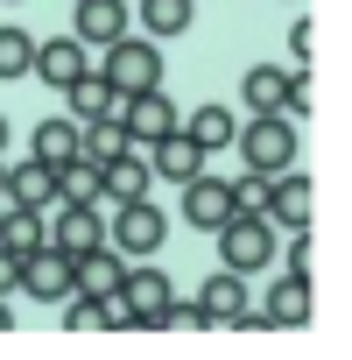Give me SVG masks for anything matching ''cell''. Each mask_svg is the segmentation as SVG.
Returning <instances> with one entry per match:
<instances>
[{
    "mask_svg": "<svg viewBox=\"0 0 352 360\" xmlns=\"http://www.w3.org/2000/svg\"><path fill=\"white\" fill-rule=\"evenodd\" d=\"M43 240H50V226H43V205H15L8 219H0V248L29 255V248H43Z\"/></svg>",
    "mask_w": 352,
    "mask_h": 360,
    "instance_id": "cell-23",
    "label": "cell"
},
{
    "mask_svg": "<svg viewBox=\"0 0 352 360\" xmlns=\"http://www.w3.org/2000/svg\"><path fill=\"white\" fill-rule=\"evenodd\" d=\"M120 148H127V127H120V120H78V155L106 162V155H120Z\"/></svg>",
    "mask_w": 352,
    "mask_h": 360,
    "instance_id": "cell-26",
    "label": "cell"
},
{
    "mask_svg": "<svg viewBox=\"0 0 352 360\" xmlns=\"http://www.w3.org/2000/svg\"><path fill=\"white\" fill-rule=\"evenodd\" d=\"M113 297H120V311H127L134 332H162V311H169V276L162 269H127Z\"/></svg>",
    "mask_w": 352,
    "mask_h": 360,
    "instance_id": "cell-5",
    "label": "cell"
},
{
    "mask_svg": "<svg viewBox=\"0 0 352 360\" xmlns=\"http://www.w3.org/2000/svg\"><path fill=\"white\" fill-rule=\"evenodd\" d=\"M184 134H191V141H198V148H205V155H219V148H226V141H233V134H240V120H233V113H226V106H198V113H191V120H184Z\"/></svg>",
    "mask_w": 352,
    "mask_h": 360,
    "instance_id": "cell-22",
    "label": "cell"
},
{
    "mask_svg": "<svg viewBox=\"0 0 352 360\" xmlns=\"http://www.w3.org/2000/svg\"><path fill=\"white\" fill-rule=\"evenodd\" d=\"M8 191H15L22 205H57V162H43V155L15 162V169H8Z\"/></svg>",
    "mask_w": 352,
    "mask_h": 360,
    "instance_id": "cell-19",
    "label": "cell"
},
{
    "mask_svg": "<svg viewBox=\"0 0 352 360\" xmlns=\"http://www.w3.org/2000/svg\"><path fill=\"white\" fill-rule=\"evenodd\" d=\"M148 148H155V162H148V169H155V176H169V184H191V176L212 162L184 127H169V134H162V141H148Z\"/></svg>",
    "mask_w": 352,
    "mask_h": 360,
    "instance_id": "cell-12",
    "label": "cell"
},
{
    "mask_svg": "<svg viewBox=\"0 0 352 360\" xmlns=\"http://www.w3.org/2000/svg\"><path fill=\"white\" fill-rule=\"evenodd\" d=\"M99 78H106L113 92H148V85H162V50H155V36H120V43H106V50H99Z\"/></svg>",
    "mask_w": 352,
    "mask_h": 360,
    "instance_id": "cell-1",
    "label": "cell"
},
{
    "mask_svg": "<svg viewBox=\"0 0 352 360\" xmlns=\"http://www.w3.org/2000/svg\"><path fill=\"white\" fill-rule=\"evenodd\" d=\"M233 141H240V155H247L261 176H275V169L296 162V120H289V113H254Z\"/></svg>",
    "mask_w": 352,
    "mask_h": 360,
    "instance_id": "cell-2",
    "label": "cell"
},
{
    "mask_svg": "<svg viewBox=\"0 0 352 360\" xmlns=\"http://www.w3.org/2000/svg\"><path fill=\"white\" fill-rule=\"evenodd\" d=\"M303 318H310V276L289 269L268 283V325H303Z\"/></svg>",
    "mask_w": 352,
    "mask_h": 360,
    "instance_id": "cell-18",
    "label": "cell"
},
{
    "mask_svg": "<svg viewBox=\"0 0 352 360\" xmlns=\"http://www.w3.org/2000/svg\"><path fill=\"white\" fill-rule=\"evenodd\" d=\"M233 205H240V212H268V176H261V169H247L240 184H233Z\"/></svg>",
    "mask_w": 352,
    "mask_h": 360,
    "instance_id": "cell-28",
    "label": "cell"
},
{
    "mask_svg": "<svg viewBox=\"0 0 352 360\" xmlns=\"http://www.w3.org/2000/svg\"><path fill=\"white\" fill-rule=\"evenodd\" d=\"M8 290H22V255L0 248V297H8Z\"/></svg>",
    "mask_w": 352,
    "mask_h": 360,
    "instance_id": "cell-29",
    "label": "cell"
},
{
    "mask_svg": "<svg viewBox=\"0 0 352 360\" xmlns=\"http://www.w3.org/2000/svg\"><path fill=\"white\" fill-rule=\"evenodd\" d=\"M268 226H310V176H296V169H275L268 176V212H261Z\"/></svg>",
    "mask_w": 352,
    "mask_h": 360,
    "instance_id": "cell-10",
    "label": "cell"
},
{
    "mask_svg": "<svg viewBox=\"0 0 352 360\" xmlns=\"http://www.w3.org/2000/svg\"><path fill=\"white\" fill-rule=\"evenodd\" d=\"M29 155H43V162H71V155H78V120H71V113L43 120L36 141H29Z\"/></svg>",
    "mask_w": 352,
    "mask_h": 360,
    "instance_id": "cell-24",
    "label": "cell"
},
{
    "mask_svg": "<svg viewBox=\"0 0 352 360\" xmlns=\"http://www.w3.org/2000/svg\"><path fill=\"white\" fill-rule=\"evenodd\" d=\"M233 212H240V205H233V184H219V176H205V169L184 184V219H191L198 233H219Z\"/></svg>",
    "mask_w": 352,
    "mask_h": 360,
    "instance_id": "cell-8",
    "label": "cell"
},
{
    "mask_svg": "<svg viewBox=\"0 0 352 360\" xmlns=\"http://www.w3.org/2000/svg\"><path fill=\"white\" fill-rule=\"evenodd\" d=\"M0 332H15V318H8V297H0Z\"/></svg>",
    "mask_w": 352,
    "mask_h": 360,
    "instance_id": "cell-31",
    "label": "cell"
},
{
    "mask_svg": "<svg viewBox=\"0 0 352 360\" xmlns=\"http://www.w3.org/2000/svg\"><path fill=\"white\" fill-rule=\"evenodd\" d=\"M92 198H99V162L92 155L57 162V205H92Z\"/></svg>",
    "mask_w": 352,
    "mask_h": 360,
    "instance_id": "cell-21",
    "label": "cell"
},
{
    "mask_svg": "<svg viewBox=\"0 0 352 360\" xmlns=\"http://www.w3.org/2000/svg\"><path fill=\"white\" fill-rule=\"evenodd\" d=\"M64 99H71V120H120V113H127V92H113L99 71L71 78V85H64Z\"/></svg>",
    "mask_w": 352,
    "mask_h": 360,
    "instance_id": "cell-13",
    "label": "cell"
},
{
    "mask_svg": "<svg viewBox=\"0 0 352 360\" xmlns=\"http://www.w3.org/2000/svg\"><path fill=\"white\" fill-rule=\"evenodd\" d=\"M36 64V36L29 29H0V78H29Z\"/></svg>",
    "mask_w": 352,
    "mask_h": 360,
    "instance_id": "cell-27",
    "label": "cell"
},
{
    "mask_svg": "<svg viewBox=\"0 0 352 360\" xmlns=\"http://www.w3.org/2000/svg\"><path fill=\"white\" fill-rule=\"evenodd\" d=\"M148 162L134 155V148H120V155H106L99 162V198H113V205H127V198H148Z\"/></svg>",
    "mask_w": 352,
    "mask_h": 360,
    "instance_id": "cell-15",
    "label": "cell"
},
{
    "mask_svg": "<svg viewBox=\"0 0 352 360\" xmlns=\"http://www.w3.org/2000/svg\"><path fill=\"white\" fill-rule=\"evenodd\" d=\"M198 311H205V332H212V325H233V318L247 311V276H240V269H226V276H205V290H198Z\"/></svg>",
    "mask_w": 352,
    "mask_h": 360,
    "instance_id": "cell-16",
    "label": "cell"
},
{
    "mask_svg": "<svg viewBox=\"0 0 352 360\" xmlns=\"http://www.w3.org/2000/svg\"><path fill=\"white\" fill-rule=\"evenodd\" d=\"M0 184H8V162H0Z\"/></svg>",
    "mask_w": 352,
    "mask_h": 360,
    "instance_id": "cell-33",
    "label": "cell"
},
{
    "mask_svg": "<svg viewBox=\"0 0 352 360\" xmlns=\"http://www.w3.org/2000/svg\"><path fill=\"white\" fill-rule=\"evenodd\" d=\"M282 262H289V269H303V276H310V226H296V240H289V255H282Z\"/></svg>",
    "mask_w": 352,
    "mask_h": 360,
    "instance_id": "cell-30",
    "label": "cell"
},
{
    "mask_svg": "<svg viewBox=\"0 0 352 360\" xmlns=\"http://www.w3.org/2000/svg\"><path fill=\"white\" fill-rule=\"evenodd\" d=\"M191 15H198L191 0H141V29H148L155 43H162V36H184V29H191Z\"/></svg>",
    "mask_w": 352,
    "mask_h": 360,
    "instance_id": "cell-25",
    "label": "cell"
},
{
    "mask_svg": "<svg viewBox=\"0 0 352 360\" xmlns=\"http://www.w3.org/2000/svg\"><path fill=\"white\" fill-rule=\"evenodd\" d=\"M0 155H8V113H0Z\"/></svg>",
    "mask_w": 352,
    "mask_h": 360,
    "instance_id": "cell-32",
    "label": "cell"
},
{
    "mask_svg": "<svg viewBox=\"0 0 352 360\" xmlns=\"http://www.w3.org/2000/svg\"><path fill=\"white\" fill-rule=\"evenodd\" d=\"M120 248H92V255H71V283L85 290V297H113L120 290Z\"/></svg>",
    "mask_w": 352,
    "mask_h": 360,
    "instance_id": "cell-17",
    "label": "cell"
},
{
    "mask_svg": "<svg viewBox=\"0 0 352 360\" xmlns=\"http://www.w3.org/2000/svg\"><path fill=\"white\" fill-rule=\"evenodd\" d=\"M22 290L36 297V304H64L78 283H71V255L57 248V240H43V248H29L22 255Z\"/></svg>",
    "mask_w": 352,
    "mask_h": 360,
    "instance_id": "cell-6",
    "label": "cell"
},
{
    "mask_svg": "<svg viewBox=\"0 0 352 360\" xmlns=\"http://www.w3.org/2000/svg\"><path fill=\"white\" fill-rule=\"evenodd\" d=\"M71 36H78L85 50H106V43H120V36H127V0H78V22H71Z\"/></svg>",
    "mask_w": 352,
    "mask_h": 360,
    "instance_id": "cell-11",
    "label": "cell"
},
{
    "mask_svg": "<svg viewBox=\"0 0 352 360\" xmlns=\"http://www.w3.org/2000/svg\"><path fill=\"white\" fill-rule=\"evenodd\" d=\"M29 71H36L43 85H57V92H64L71 78H85V71H92V50H85L78 36H50V43H36V64H29Z\"/></svg>",
    "mask_w": 352,
    "mask_h": 360,
    "instance_id": "cell-9",
    "label": "cell"
},
{
    "mask_svg": "<svg viewBox=\"0 0 352 360\" xmlns=\"http://www.w3.org/2000/svg\"><path fill=\"white\" fill-rule=\"evenodd\" d=\"M162 240H169V219H162L148 198H127V205L106 219V248H120V255H134V262H155Z\"/></svg>",
    "mask_w": 352,
    "mask_h": 360,
    "instance_id": "cell-3",
    "label": "cell"
},
{
    "mask_svg": "<svg viewBox=\"0 0 352 360\" xmlns=\"http://www.w3.org/2000/svg\"><path fill=\"white\" fill-rule=\"evenodd\" d=\"M120 127H127V148H148V141H162V134L176 127V99H169L162 85H148V92H127V113H120Z\"/></svg>",
    "mask_w": 352,
    "mask_h": 360,
    "instance_id": "cell-7",
    "label": "cell"
},
{
    "mask_svg": "<svg viewBox=\"0 0 352 360\" xmlns=\"http://www.w3.org/2000/svg\"><path fill=\"white\" fill-rule=\"evenodd\" d=\"M219 255H226V269L261 276V269L275 262V226H268L261 212H233V219L219 226Z\"/></svg>",
    "mask_w": 352,
    "mask_h": 360,
    "instance_id": "cell-4",
    "label": "cell"
},
{
    "mask_svg": "<svg viewBox=\"0 0 352 360\" xmlns=\"http://www.w3.org/2000/svg\"><path fill=\"white\" fill-rule=\"evenodd\" d=\"M289 78H296V71H275V64H254V71L240 78V99H247L254 113H282V99H289Z\"/></svg>",
    "mask_w": 352,
    "mask_h": 360,
    "instance_id": "cell-20",
    "label": "cell"
},
{
    "mask_svg": "<svg viewBox=\"0 0 352 360\" xmlns=\"http://www.w3.org/2000/svg\"><path fill=\"white\" fill-rule=\"evenodd\" d=\"M50 240H57L64 255H92V248H106L99 198H92V205H64V212H57V226H50Z\"/></svg>",
    "mask_w": 352,
    "mask_h": 360,
    "instance_id": "cell-14",
    "label": "cell"
}]
</instances>
